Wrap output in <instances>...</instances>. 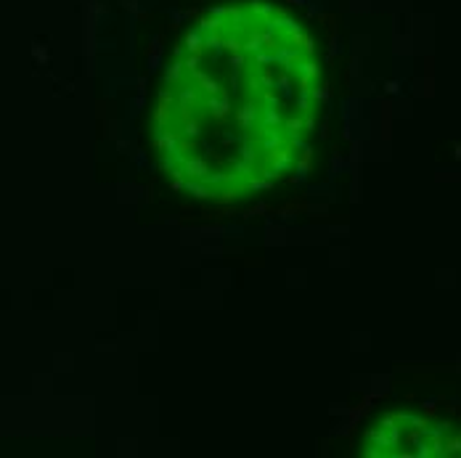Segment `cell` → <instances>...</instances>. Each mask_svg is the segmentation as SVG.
I'll use <instances>...</instances> for the list:
<instances>
[{"instance_id": "obj_6", "label": "cell", "mask_w": 461, "mask_h": 458, "mask_svg": "<svg viewBox=\"0 0 461 458\" xmlns=\"http://www.w3.org/2000/svg\"><path fill=\"white\" fill-rule=\"evenodd\" d=\"M178 133H181L183 140H188V143H191V140H196L199 135L204 133V120H202L199 114H191L188 120L181 122V130H178Z\"/></svg>"}, {"instance_id": "obj_20", "label": "cell", "mask_w": 461, "mask_h": 458, "mask_svg": "<svg viewBox=\"0 0 461 458\" xmlns=\"http://www.w3.org/2000/svg\"><path fill=\"white\" fill-rule=\"evenodd\" d=\"M273 88H278L281 96H287V98H289V96H292V80H289V74H281V77L276 80V85H273Z\"/></svg>"}, {"instance_id": "obj_7", "label": "cell", "mask_w": 461, "mask_h": 458, "mask_svg": "<svg viewBox=\"0 0 461 458\" xmlns=\"http://www.w3.org/2000/svg\"><path fill=\"white\" fill-rule=\"evenodd\" d=\"M294 170H297V175L292 178V183H302L307 175L313 172V148H310V146L302 148V157H300V159L294 157Z\"/></svg>"}, {"instance_id": "obj_8", "label": "cell", "mask_w": 461, "mask_h": 458, "mask_svg": "<svg viewBox=\"0 0 461 458\" xmlns=\"http://www.w3.org/2000/svg\"><path fill=\"white\" fill-rule=\"evenodd\" d=\"M287 140H289V138H287V133L278 130V127H273V130H265V133H260V146H263V151H273V148L283 146Z\"/></svg>"}, {"instance_id": "obj_25", "label": "cell", "mask_w": 461, "mask_h": 458, "mask_svg": "<svg viewBox=\"0 0 461 458\" xmlns=\"http://www.w3.org/2000/svg\"><path fill=\"white\" fill-rule=\"evenodd\" d=\"M255 82H257V85H263V88H268V90H270V88H273V85H276V80H273V77H270V74H260V77H257Z\"/></svg>"}, {"instance_id": "obj_2", "label": "cell", "mask_w": 461, "mask_h": 458, "mask_svg": "<svg viewBox=\"0 0 461 458\" xmlns=\"http://www.w3.org/2000/svg\"><path fill=\"white\" fill-rule=\"evenodd\" d=\"M175 164L183 170V175L186 178H191V180H204L207 175L212 172V167H209V162L204 159V157H199V154H183V157H178L175 159Z\"/></svg>"}, {"instance_id": "obj_12", "label": "cell", "mask_w": 461, "mask_h": 458, "mask_svg": "<svg viewBox=\"0 0 461 458\" xmlns=\"http://www.w3.org/2000/svg\"><path fill=\"white\" fill-rule=\"evenodd\" d=\"M186 191H191L196 199H209V196H215V188H212V185H207L204 180H191V178H188V183H186Z\"/></svg>"}, {"instance_id": "obj_21", "label": "cell", "mask_w": 461, "mask_h": 458, "mask_svg": "<svg viewBox=\"0 0 461 458\" xmlns=\"http://www.w3.org/2000/svg\"><path fill=\"white\" fill-rule=\"evenodd\" d=\"M186 43H188V48H191L194 53H202V45H204V40L199 37L196 32H188V37H186Z\"/></svg>"}, {"instance_id": "obj_17", "label": "cell", "mask_w": 461, "mask_h": 458, "mask_svg": "<svg viewBox=\"0 0 461 458\" xmlns=\"http://www.w3.org/2000/svg\"><path fill=\"white\" fill-rule=\"evenodd\" d=\"M297 69H300V74H302L300 80H307L310 85H313V80L321 77V69H318L315 64H297Z\"/></svg>"}, {"instance_id": "obj_11", "label": "cell", "mask_w": 461, "mask_h": 458, "mask_svg": "<svg viewBox=\"0 0 461 458\" xmlns=\"http://www.w3.org/2000/svg\"><path fill=\"white\" fill-rule=\"evenodd\" d=\"M283 133H287V138H300L305 133V125H302V114H292L283 120Z\"/></svg>"}, {"instance_id": "obj_24", "label": "cell", "mask_w": 461, "mask_h": 458, "mask_svg": "<svg viewBox=\"0 0 461 458\" xmlns=\"http://www.w3.org/2000/svg\"><path fill=\"white\" fill-rule=\"evenodd\" d=\"M244 64H246V58H244L241 53H233V56H231V66H233V72H239V69H241Z\"/></svg>"}, {"instance_id": "obj_32", "label": "cell", "mask_w": 461, "mask_h": 458, "mask_svg": "<svg viewBox=\"0 0 461 458\" xmlns=\"http://www.w3.org/2000/svg\"><path fill=\"white\" fill-rule=\"evenodd\" d=\"M265 209H268V207H265V204H257V207H255V209H252V212H250V215H257V212H265Z\"/></svg>"}, {"instance_id": "obj_23", "label": "cell", "mask_w": 461, "mask_h": 458, "mask_svg": "<svg viewBox=\"0 0 461 458\" xmlns=\"http://www.w3.org/2000/svg\"><path fill=\"white\" fill-rule=\"evenodd\" d=\"M159 103H162V106H172V103H175V93L170 88H162L159 90Z\"/></svg>"}, {"instance_id": "obj_16", "label": "cell", "mask_w": 461, "mask_h": 458, "mask_svg": "<svg viewBox=\"0 0 461 458\" xmlns=\"http://www.w3.org/2000/svg\"><path fill=\"white\" fill-rule=\"evenodd\" d=\"M244 185H246V191H270L273 188V180H268V178H246L244 180Z\"/></svg>"}, {"instance_id": "obj_5", "label": "cell", "mask_w": 461, "mask_h": 458, "mask_svg": "<svg viewBox=\"0 0 461 458\" xmlns=\"http://www.w3.org/2000/svg\"><path fill=\"white\" fill-rule=\"evenodd\" d=\"M260 122V109L255 101H244L239 109H236V130L239 133H250L255 130Z\"/></svg>"}, {"instance_id": "obj_18", "label": "cell", "mask_w": 461, "mask_h": 458, "mask_svg": "<svg viewBox=\"0 0 461 458\" xmlns=\"http://www.w3.org/2000/svg\"><path fill=\"white\" fill-rule=\"evenodd\" d=\"M181 72H183V64L175 61L167 72H164V82H167V85H178V82H181Z\"/></svg>"}, {"instance_id": "obj_27", "label": "cell", "mask_w": 461, "mask_h": 458, "mask_svg": "<svg viewBox=\"0 0 461 458\" xmlns=\"http://www.w3.org/2000/svg\"><path fill=\"white\" fill-rule=\"evenodd\" d=\"M302 125H305V130H307V133H313L315 127H318V125H315V120H313V114H302Z\"/></svg>"}, {"instance_id": "obj_9", "label": "cell", "mask_w": 461, "mask_h": 458, "mask_svg": "<svg viewBox=\"0 0 461 458\" xmlns=\"http://www.w3.org/2000/svg\"><path fill=\"white\" fill-rule=\"evenodd\" d=\"M283 125V117L276 106H265L263 109V127L257 133H265V130H273V127H281Z\"/></svg>"}, {"instance_id": "obj_15", "label": "cell", "mask_w": 461, "mask_h": 458, "mask_svg": "<svg viewBox=\"0 0 461 458\" xmlns=\"http://www.w3.org/2000/svg\"><path fill=\"white\" fill-rule=\"evenodd\" d=\"M257 157H260V151H257V143H255V140H250V138H246L244 143H241V148H239V159H244V162H252V164H257Z\"/></svg>"}, {"instance_id": "obj_14", "label": "cell", "mask_w": 461, "mask_h": 458, "mask_svg": "<svg viewBox=\"0 0 461 458\" xmlns=\"http://www.w3.org/2000/svg\"><path fill=\"white\" fill-rule=\"evenodd\" d=\"M172 117H175L172 106H162V103H159V109L154 111V127H170Z\"/></svg>"}, {"instance_id": "obj_10", "label": "cell", "mask_w": 461, "mask_h": 458, "mask_svg": "<svg viewBox=\"0 0 461 458\" xmlns=\"http://www.w3.org/2000/svg\"><path fill=\"white\" fill-rule=\"evenodd\" d=\"M196 85L202 88V93H207V96H218V93L223 90L220 82L212 74H204V72H196Z\"/></svg>"}, {"instance_id": "obj_33", "label": "cell", "mask_w": 461, "mask_h": 458, "mask_svg": "<svg viewBox=\"0 0 461 458\" xmlns=\"http://www.w3.org/2000/svg\"><path fill=\"white\" fill-rule=\"evenodd\" d=\"M456 157H461V143H456Z\"/></svg>"}, {"instance_id": "obj_26", "label": "cell", "mask_w": 461, "mask_h": 458, "mask_svg": "<svg viewBox=\"0 0 461 458\" xmlns=\"http://www.w3.org/2000/svg\"><path fill=\"white\" fill-rule=\"evenodd\" d=\"M260 45H263V43H260V34H252V37L244 43V48L246 51H260Z\"/></svg>"}, {"instance_id": "obj_31", "label": "cell", "mask_w": 461, "mask_h": 458, "mask_svg": "<svg viewBox=\"0 0 461 458\" xmlns=\"http://www.w3.org/2000/svg\"><path fill=\"white\" fill-rule=\"evenodd\" d=\"M181 188H186V183L183 180H172V191H181Z\"/></svg>"}, {"instance_id": "obj_30", "label": "cell", "mask_w": 461, "mask_h": 458, "mask_svg": "<svg viewBox=\"0 0 461 458\" xmlns=\"http://www.w3.org/2000/svg\"><path fill=\"white\" fill-rule=\"evenodd\" d=\"M276 103H278V98L273 93H265V106H276Z\"/></svg>"}, {"instance_id": "obj_28", "label": "cell", "mask_w": 461, "mask_h": 458, "mask_svg": "<svg viewBox=\"0 0 461 458\" xmlns=\"http://www.w3.org/2000/svg\"><path fill=\"white\" fill-rule=\"evenodd\" d=\"M204 45H209V48H220V37H215V34H209V37L204 40Z\"/></svg>"}, {"instance_id": "obj_1", "label": "cell", "mask_w": 461, "mask_h": 458, "mask_svg": "<svg viewBox=\"0 0 461 458\" xmlns=\"http://www.w3.org/2000/svg\"><path fill=\"white\" fill-rule=\"evenodd\" d=\"M199 106H202V88L196 82H181V90L175 96V117H178V122L196 114Z\"/></svg>"}, {"instance_id": "obj_4", "label": "cell", "mask_w": 461, "mask_h": 458, "mask_svg": "<svg viewBox=\"0 0 461 458\" xmlns=\"http://www.w3.org/2000/svg\"><path fill=\"white\" fill-rule=\"evenodd\" d=\"M204 111L209 114V120H215V122H226L228 120V117H231V96L226 93V88H223L218 96H209L204 101Z\"/></svg>"}, {"instance_id": "obj_3", "label": "cell", "mask_w": 461, "mask_h": 458, "mask_svg": "<svg viewBox=\"0 0 461 458\" xmlns=\"http://www.w3.org/2000/svg\"><path fill=\"white\" fill-rule=\"evenodd\" d=\"M265 167L268 170H276L278 175L289 172L294 167V148L289 143H283V146H278L273 151H268V154H265Z\"/></svg>"}, {"instance_id": "obj_29", "label": "cell", "mask_w": 461, "mask_h": 458, "mask_svg": "<svg viewBox=\"0 0 461 458\" xmlns=\"http://www.w3.org/2000/svg\"><path fill=\"white\" fill-rule=\"evenodd\" d=\"M220 140H223V143H236L239 138H236V135H231V133H220Z\"/></svg>"}, {"instance_id": "obj_13", "label": "cell", "mask_w": 461, "mask_h": 458, "mask_svg": "<svg viewBox=\"0 0 461 458\" xmlns=\"http://www.w3.org/2000/svg\"><path fill=\"white\" fill-rule=\"evenodd\" d=\"M231 167H233V175H236V178H241V180H246V178H252V175H257V172H255V164H252V162H244V159H233Z\"/></svg>"}, {"instance_id": "obj_19", "label": "cell", "mask_w": 461, "mask_h": 458, "mask_svg": "<svg viewBox=\"0 0 461 458\" xmlns=\"http://www.w3.org/2000/svg\"><path fill=\"white\" fill-rule=\"evenodd\" d=\"M329 88L326 85H321V88H310V101H315V103H326L329 101Z\"/></svg>"}, {"instance_id": "obj_22", "label": "cell", "mask_w": 461, "mask_h": 458, "mask_svg": "<svg viewBox=\"0 0 461 458\" xmlns=\"http://www.w3.org/2000/svg\"><path fill=\"white\" fill-rule=\"evenodd\" d=\"M239 194H241L239 188H228V191H226V188H223V191H220V194H218L215 199H218V202H220V204H226V202H233V199H236V196H239Z\"/></svg>"}]
</instances>
